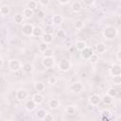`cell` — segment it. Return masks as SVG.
Returning a JSON list of instances; mask_svg holds the SVG:
<instances>
[{
  "label": "cell",
  "instance_id": "obj_15",
  "mask_svg": "<svg viewBox=\"0 0 121 121\" xmlns=\"http://www.w3.org/2000/svg\"><path fill=\"white\" fill-rule=\"evenodd\" d=\"M51 21H52V23L54 24V25H60V24H62V22H63V17L60 15V14H54L52 17H51Z\"/></svg>",
  "mask_w": 121,
  "mask_h": 121
},
{
  "label": "cell",
  "instance_id": "obj_21",
  "mask_svg": "<svg viewBox=\"0 0 121 121\" xmlns=\"http://www.w3.org/2000/svg\"><path fill=\"white\" fill-rule=\"evenodd\" d=\"M10 12V9H9V7L8 5H2L1 8H0V14L5 17V16H8Z\"/></svg>",
  "mask_w": 121,
  "mask_h": 121
},
{
  "label": "cell",
  "instance_id": "obj_45",
  "mask_svg": "<svg viewBox=\"0 0 121 121\" xmlns=\"http://www.w3.org/2000/svg\"><path fill=\"white\" fill-rule=\"evenodd\" d=\"M58 2H59L60 5H66V4H68L69 0H58Z\"/></svg>",
  "mask_w": 121,
  "mask_h": 121
},
{
  "label": "cell",
  "instance_id": "obj_4",
  "mask_svg": "<svg viewBox=\"0 0 121 121\" xmlns=\"http://www.w3.org/2000/svg\"><path fill=\"white\" fill-rule=\"evenodd\" d=\"M33 29H34V26L32 24H30V23L25 24V25H23V27H22V34L26 37L32 36Z\"/></svg>",
  "mask_w": 121,
  "mask_h": 121
},
{
  "label": "cell",
  "instance_id": "obj_8",
  "mask_svg": "<svg viewBox=\"0 0 121 121\" xmlns=\"http://www.w3.org/2000/svg\"><path fill=\"white\" fill-rule=\"evenodd\" d=\"M110 74L111 76H117V75H121V65L114 63L111 66L110 68Z\"/></svg>",
  "mask_w": 121,
  "mask_h": 121
},
{
  "label": "cell",
  "instance_id": "obj_32",
  "mask_svg": "<svg viewBox=\"0 0 121 121\" xmlns=\"http://www.w3.org/2000/svg\"><path fill=\"white\" fill-rule=\"evenodd\" d=\"M57 81H58V78H57V77H56V76L51 75V76H49V77H48L47 82H48V84H49V85H55V84L57 83Z\"/></svg>",
  "mask_w": 121,
  "mask_h": 121
},
{
  "label": "cell",
  "instance_id": "obj_34",
  "mask_svg": "<svg viewBox=\"0 0 121 121\" xmlns=\"http://www.w3.org/2000/svg\"><path fill=\"white\" fill-rule=\"evenodd\" d=\"M24 16L22 15V14H16L15 16H14V22L16 23V24H22L23 23V21H24Z\"/></svg>",
  "mask_w": 121,
  "mask_h": 121
},
{
  "label": "cell",
  "instance_id": "obj_40",
  "mask_svg": "<svg viewBox=\"0 0 121 121\" xmlns=\"http://www.w3.org/2000/svg\"><path fill=\"white\" fill-rule=\"evenodd\" d=\"M39 1L43 7H47L50 4V0H39Z\"/></svg>",
  "mask_w": 121,
  "mask_h": 121
},
{
  "label": "cell",
  "instance_id": "obj_38",
  "mask_svg": "<svg viewBox=\"0 0 121 121\" xmlns=\"http://www.w3.org/2000/svg\"><path fill=\"white\" fill-rule=\"evenodd\" d=\"M107 94H109V95H110L111 96H112V97H115V96L117 95V90L114 89V88H109Z\"/></svg>",
  "mask_w": 121,
  "mask_h": 121
},
{
  "label": "cell",
  "instance_id": "obj_13",
  "mask_svg": "<svg viewBox=\"0 0 121 121\" xmlns=\"http://www.w3.org/2000/svg\"><path fill=\"white\" fill-rule=\"evenodd\" d=\"M32 99L35 101V103H36L37 105H40V104H42V103L43 102L44 96H43V95L41 93L37 92L36 94H34V95H32Z\"/></svg>",
  "mask_w": 121,
  "mask_h": 121
},
{
  "label": "cell",
  "instance_id": "obj_11",
  "mask_svg": "<svg viewBox=\"0 0 121 121\" xmlns=\"http://www.w3.org/2000/svg\"><path fill=\"white\" fill-rule=\"evenodd\" d=\"M108 50V47H107V45H106V43H98L96 45H95V51H96V53H98V54H104L106 51Z\"/></svg>",
  "mask_w": 121,
  "mask_h": 121
},
{
  "label": "cell",
  "instance_id": "obj_31",
  "mask_svg": "<svg viewBox=\"0 0 121 121\" xmlns=\"http://www.w3.org/2000/svg\"><path fill=\"white\" fill-rule=\"evenodd\" d=\"M112 81L114 85H120L121 84V75H117V76H112Z\"/></svg>",
  "mask_w": 121,
  "mask_h": 121
},
{
  "label": "cell",
  "instance_id": "obj_37",
  "mask_svg": "<svg viewBox=\"0 0 121 121\" xmlns=\"http://www.w3.org/2000/svg\"><path fill=\"white\" fill-rule=\"evenodd\" d=\"M53 55H54V51L52 48L49 47L43 52V57H53Z\"/></svg>",
  "mask_w": 121,
  "mask_h": 121
},
{
  "label": "cell",
  "instance_id": "obj_36",
  "mask_svg": "<svg viewBox=\"0 0 121 121\" xmlns=\"http://www.w3.org/2000/svg\"><path fill=\"white\" fill-rule=\"evenodd\" d=\"M26 7L29 8V9H33V10H35V9H37V3H36V1H34V0H30V1H28Z\"/></svg>",
  "mask_w": 121,
  "mask_h": 121
},
{
  "label": "cell",
  "instance_id": "obj_23",
  "mask_svg": "<svg viewBox=\"0 0 121 121\" xmlns=\"http://www.w3.org/2000/svg\"><path fill=\"white\" fill-rule=\"evenodd\" d=\"M75 46H76V48H77V50H78V51H81V50H83L87 45H86V43L84 42V41H81V40H79V41H77L76 43H75Z\"/></svg>",
  "mask_w": 121,
  "mask_h": 121
},
{
  "label": "cell",
  "instance_id": "obj_12",
  "mask_svg": "<svg viewBox=\"0 0 121 121\" xmlns=\"http://www.w3.org/2000/svg\"><path fill=\"white\" fill-rule=\"evenodd\" d=\"M22 70H23V72L26 73V74H30V73L33 72V70H34V66H33V64L30 63V62H26V63L23 64V66H22Z\"/></svg>",
  "mask_w": 121,
  "mask_h": 121
},
{
  "label": "cell",
  "instance_id": "obj_47",
  "mask_svg": "<svg viewBox=\"0 0 121 121\" xmlns=\"http://www.w3.org/2000/svg\"><path fill=\"white\" fill-rule=\"evenodd\" d=\"M120 1H121V0H120Z\"/></svg>",
  "mask_w": 121,
  "mask_h": 121
},
{
  "label": "cell",
  "instance_id": "obj_27",
  "mask_svg": "<svg viewBox=\"0 0 121 121\" xmlns=\"http://www.w3.org/2000/svg\"><path fill=\"white\" fill-rule=\"evenodd\" d=\"M112 96H111L109 94H106V95H103V97H102V101L105 103V104H111L112 102Z\"/></svg>",
  "mask_w": 121,
  "mask_h": 121
},
{
  "label": "cell",
  "instance_id": "obj_26",
  "mask_svg": "<svg viewBox=\"0 0 121 121\" xmlns=\"http://www.w3.org/2000/svg\"><path fill=\"white\" fill-rule=\"evenodd\" d=\"M43 29L42 27H40V26H34L32 36H34V37H40V36L43 35Z\"/></svg>",
  "mask_w": 121,
  "mask_h": 121
},
{
  "label": "cell",
  "instance_id": "obj_3",
  "mask_svg": "<svg viewBox=\"0 0 121 121\" xmlns=\"http://www.w3.org/2000/svg\"><path fill=\"white\" fill-rule=\"evenodd\" d=\"M72 64H71V61L68 60V59H62L59 61V69L62 72H67L70 70Z\"/></svg>",
  "mask_w": 121,
  "mask_h": 121
},
{
  "label": "cell",
  "instance_id": "obj_35",
  "mask_svg": "<svg viewBox=\"0 0 121 121\" xmlns=\"http://www.w3.org/2000/svg\"><path fill=\"white\" fill-rule=\"evenodd\" d=\"M75 27H76L77 29H78V30L82 29V28L84 27V22H83L82 20H78V21H76V23H75Z\"/></svg>",
  "mask_w": 121,
  "mask_h": 121
},
{
  "label": "cell",
  "instance_id": "obj_44",
  "mask_svg": "<svg viewBox=\"0 0 121 121\" xmlns=\"http://www.w3.org/2000/svg\"><path fill=\"white\" fill-rule=\"evenodd\" d=\"M4 66V57H3V55H1L0 56V67L2 68Z\"/></svg>",
  "mask_w": 121,
  "mask_h": 121
},
{
  "label": "cell",
  "instance_id": "obj_43",
  "mask_svg": "<svg viewBox=\"0 0 121 121\" xmlns=\"http://www.w3.org/2000/svg\"><path fill=\"white\" fill-rule=\"evenodd\" d=\"M116 59L118 60H121V49H119L117 52H116Z\"/></svg>",
  "mask_w": 121,
  "mask_h": 121
},
{
  "label": "cell",
  "instance_id": "obj_46",
  "mask_svg": "<svg viewBox=\"0 0 121 121\" xmlns=\"http://www.w3.org/2000/svg\"><path fill=\"white\" fill-rule=\"evenodd\" d=\"M38 16H39L40 18H43V17H44V13H43V10L38 11Z\"/></svg>",
  "mask_w": 121,
  "mask_h": 121
},
{
  "label": "cell",
  "instance_id": "obj_28",
  "mask_svg": "<svg viewBox=\"0 0 121 121\" xmlns=\"http://www.w3.org/2000/svg\"><path fill=\"white\" fill-rule=\"evenodd\" d=\"M43 31L44 33H48V34H53L54 33V27L52 25L50 24H47L44 26V28H43Z\"/></svg>",
  "mask_w": 121,
  "mask_h": 121
},
{
  "label": "cell",
  "instance_id": "obj_29",
  "mask_svg": "<svg viewBox=\"0 0 121 121\" xmlns=\"http://www.w3.org/2000/svg\"><path fill=\"white\" fill-rule=\"evenodd\" d=\"M98 60H99L98 55L94 53V54L90 57V59H89L88 60H89V62H90L91 64H95V63H97V62H98Z\"/></svg>",
  "mask_w": 121,
  "mask_h": 121
},
{
  "label": "cell",
  "instance_id": "obj_5",
  "mask_svg": "<svg viewBox=\"0 0 121 121\" xmlns=\"http://www.w3.org/2000/svg\"><path fill=\"white\" fill-rule=\"evenodd\" d=\"M69 90L74 93V94H78L80 92H82L83 90V85L81 82L79 81H75L73 83H71V85L69 86Z\"/></svg>",
  "mask_w": 121,
  "mask_h": 121
},
{
  "label": "cell",
  "instance_id": "obj_1",
  "mask_svg": "<svg viewBox=\"0 0 121 121\" xmlns=\"http://www.w3.org/2000/svg\"><path fill=\"white\" fill-rule=\"evenodd\" d=\"M117 34H118L117 29L112 26H107L102 30V35L107 40H112V39L116 38Z\"/></svg>",
  "mask_w": 121,
  "mask_h": 121
},
{
  "label": "cell",
  "instance_id": "obj_16",
  "mask_svg": "<svg viewBox=\"0 0 121 121\" xmlns=\"http://www.w3.org/2000/svg\"><path fill=\"white\" fill-rule=\"evenodd\" d=\"M60 100H59L58 98H51V99L48 101V106H49V108H50V109H53V110L58 109V108L60 107Z\"/></svg>",
  "mask_w": 121,
  "mask_h": 121
},
{
  "label": "cell",
  "instance_id": "obj_33",
  "mask_svg": "<svg viewBox=\"0 0 121 121\" xmlns=\"http://www.w3.org/2000/svg\"><path fill=\"white\" fill-rule=\"evenodd\" d=\"M47 48H48V44H47V43H43V42H42V43L39 44V46H38L39 51H40V52H42V53H43Z\"/></svg>",
  "mask_w": 121,
  "mask_h": 121
},
{
  "label": "cell",
  "instance_id": "obj_24",
  "mask_svg": "<svg viewBox=\"0 0 121 121\" xmlns=\"http://www.w3.org/2000/svg\"><path fill=\"white\" fill-rule=\"evenodd\" d=\"M100 118L101 119H106V120L110 119L111 118V112L109 110H107V109L102 110L100 112Z\"/></svg>",
  "mask_w": 121,
  "mask_h": 121
},
{
  "label": "cell",
  "instance_id": "obj_25",
  "mask_svg": "<svg viewBox=\"0 0 121 121\" xmlns=\"http://www.w3.org/2000/svg\"><path fill=\"white\" fill-rule=\"evenodd\" d=\"M65 112H66L67 114H69V115H74V114H76V112H77V109H76L75 106L69 105V106H67V107L65 108Z\"/></svg>",
  "mask_w": 121,
  "mask_h": 121
},
{
  "label": "cell",
  "instance_id": "obj_14",
  "mask_svg": "<svg viewBox=\"0 0 121 121\" xmlns=\"http://www.w3.org/2000/svg\"><path fill=\"white\" fill-rule=\"evenodd\" d=\"M36 106H37V104L35 103V101H34L33 99L27 100V101L26 102V104H25V108H26V110L28 111V112L34 111V110L36 109Z\"/></svg>",
  "mask_w": 121,
  "mask_h": 121
},
{
  "label": "cell",
  "instance_id": "obj_39",
  "mask_svg": "<svg viewBox=\"0 0 121 121\" xmlns=\"http://www.w3.org/2000/svg\"><path fill=\"white\" fill-rule=\"evenodd\" d=\"M43 120H44V121H53V120H54V116H53V114L47 112L46 115H45V117L43 118Z\"/></svg>",
  "mask_w": 121,
  "mask_h": 121
},
{
  "label": "cell",
  "instance_id": "obj_30",
  "mask_svg": "<svg viewBox=\"0 0 121 121\" xmlns=\"http://www.w3.org/2000/svg\"><path fill=\"white\" fill-rule=\"evenodd\" d=\"M56 34H57V37H58L59 39H60V40H63V39H65V37H66V32H65V30L62 29V28L59 29Z\"/></svg>",
  "mask_w": 121,
  "mask_h": 121
},
{
  "label": "cell",
  "instance_id": "obj_10",
  "mask_svg": "<svg viewBox=\"0 0 121 121\" xmlns=\"http://www.w3.org/2000/svg\"><path fill=\"white\" fill-rule=\"evenodd\" d=\"M101 100H102V98H101L100 95H97V94H93V95L89 97V102H90L91 104L95 105V106L98 105V104L101 102Z\"/></svg>",
  "mask_w": 121,
  "mask_h": 121
},
{
  "label": "cell",
  "instance_id": "obj_17",
  "mask_svg": "<svg viewBox=\"0 0 121 121\" xmlns=\"http://www.w3.org/2000/svg\"><path fill=\"white\" fill-rule=\"evenodd\" d=\"M71 9H72V11L75 12V13L80 12V11L82 10V6H81V4H80L79 2L76 1V2H73L72 6H71Z\"/></svg>",
  "mask_w": 121,
  "mask_h": 121
},
{
  "label": "cell",
  "instance_id": "obj_6",
  "mask_svg": "<svg viewBox=\"0 0 121 121\" xmlns=\"http://www.w3.org/2000/svg\"><path fill=\"white\" fill-rule=\"evenodd\" d=\"M42 64L44 68H52L55 65V60L53 57H43L42 60Z\"/></svg>",
  "mask_w": 121,
  "mask_h": 121
},
{
  "label": "cell",
  "instance_id": "obj_19",
  "mask_svg": "<svg viewBox=\"0 0 121 121\" xmlns=\"http://www.w3.org/2000/svg\"><path fill=\"white\" fill-rule=\"evenodd\" d=\"M34 89H35V91H37V92H39V93H42V92L44 91L45 85H44V83L42 82V81H36V82L34 83Z\"/></svg>",
  "mask_w": 121,
  "mask_h": 121
},
{
  "label": "cell",
  "instance_id": "obj_2",
  "mask_svg": "<svg viewBox=\"0 0 121 121\" xmlns=\"http://www.w3.org/2000/svg\"><path fill=\"white\" fill-rule=\"evenodd\" d=\"M22 62L17 60V59H12L9 61V69L11 71V72H17L19 71L20 69H22Z\"/></svg>",
  "mask_w": 121,
  "mask_h": 121
},
{
  "label": "cell",
  "instance_id": "obj_9",
  "mask_svg": "<svg viewBox=\"0 0 121 121\" xmlns=\"http://www.w3.org/2000/svg\"><path fill=\"white\" fill-rule=\"evenodd\" d=\"M80 52H81V53H80L81 57H82L83 59H85V60H89L90 57L94 54L93 49H92L91 47H89V46H86V47H85L83 50H81Z\"/></svg>",
  "mask_w": 121,
  "mask_h": 121
},
{
  "label": "cell",
  "instance_id": "obj_18",
  "mask_svg": "<svg viewBox=\"0 0 121 121\" xmlns=\"http://www.w3.org/2000/svg\"><path fill=\"white\" fill-rule=\"evenodd\" d=\"M42 41L47 44L51 43L53 42V34H48V33H43L42 35Z\"/></svg>",
  "mask_w": 121,
  "mask_h": 121
},
{
  "label": "cell",
  "instance_id": "obj_41",
  "mask_svg": "<svg viewBox=\"0 0 121 121\" xmlns=\"http://www.w3.org/2000/svg\"><path fill=\"white\" fill-rule=\"evenodd\" d=\"M94 107H95V105H93V104H91L90 102L86 105V109H87V111L88 112H92L93 110H94Z\"/></svg>",
  "mask_w": 121,
  "mask_h": 121
},
{
  "label": "cell",
  "instance_id": "obj_22",
  "mask_svg": "<svg viewBox=\"0 0 121 121\" xmlns=\"http://www.w3.org/2000/svg\"><path fill=\"white\" fill-rule=\"evenodd\" d=\"M33 13H34V10L31 9H29V8H27V7L25 8L24 10H23V16H24L26 19H29L30 17H32Z\"/></svg>",
  "mask_w": 121,
  "mask_h": 121
},
{
  "label": "cell",
  "instance_id": "obj_42",
  "mask_svg": "<svg viewBox=\"0 0 121 121\" xmlns=\"http://www.w3.org/2000/svg\"><path fill=\"white\" fill-rule=\"evenodd\" d=\"M83 3L86 6H92V5H94L95 0H83Z\"/></svg>",
  "mask_w": 121,
  "mask_h": 121
},
{
  "label": "cell",
  "instance_id": "obj_7",
  "mask_svg": "<svg viewBox=\"0 0 121 121\" xmlns=\"http://www.w3.org/2000/svg\"><path fill=\"white\" fill-rule=\"evenodd\" d=\"M15 96H16V99L18 101H24L27 98L28 96V93L26 90L25 89H19L16 91V94H15Z\"/></svg>",
  "mask_w": 121,
  "mask_h": 121
},
{
  "label": "cell",
  "instance_id": "obj_20",
  "mask_svg": "<svg viewBox=\"0 0 121 121\" xmlns=\"http://www.w3.org/2000/svg\"><path fill=\"white\" fill-rule=\"evenodd\" d=\"M48 112L47 111H45L44 109H38L37 111H36V117L39 119V120H43V118L45 117V115H46V113H47Z\"/></svg>",
  "mask_w": 121,
  "mask_h": 121
}]
</instances>
